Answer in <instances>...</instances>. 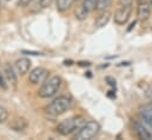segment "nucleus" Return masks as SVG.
<instances>
[{
	"label": "nucleus",
	"mask_w": 152,
	"mask_h": 140,
	"mask_svg": "<svg viewBox=\"0 0 152 140\" xmlns=\"http://www.w3.org/2000/svg\"><path fill=\"white\" fill-rule=\"evenodd\" d=\"M131 12H132V5L120 6L114 13V23L118 25H125L131 17Z\"/></svg>",
	"instance_id": "5"
},
{
	"label": "nucleus",
	"mask_w": 152,
	"mask_h": 140,
	"mask_svg": "<svg viewBox=\"0 0 152 140\" xmlns=\"http://www.w3.org/2000/svg\"><path fill=\"white\" fill-rule=\"evenodd\" d=\"M112 0H98L97 2V9L98 11H105L110 5H111Z\"/></svg>",
	"instance_id": "17"
},
{
	"label": "nucleus",
	"mask_w": 152,
	"mask_h": 140,
	"mask_svg": "<svg viewBox=\"0 0 152 140\" xmlns=\"http://www.w3.org/2000/svg\"><path fill=\"white\" fill-rule=\"evenodd\" d=\"M7 119H8V112H7V109L0 106V124L1 122H5Z\"/></svg>",
	"instance_id": "18"
},
{
	"label": "nucleus",
	"mask_w": 152,
	"mask_h": 140,
	"mask_svg": "<svg viewBox=\"0 0 152 140\" xmlns=\"http://www.w3.org/2000/svg\"><path fill=\"white\" fill-rule=\"evenodd\" d=\"M75 0H57V9L59 12H65L71 8Z\"/></svg>",
	"instance_id": "14"
},
{
	"label": "nucleus",
	"mask_w": 152,
	"mask_h": 140,
	"mask_svg": "<svg viewBox=\"0 0 152 140\" xmlns=\"http://www.w3.org/2000/svg\"><path fill=\"white\" fill-rule=\"evenodd\" d=\"M48 77V71L44 67H36L30 72V77H28V80L30 82L37 85V84H41L44 82Z\"/></svg>",
	"instance_id": "6"
},
{
	"label": "nucleus",
	"mask_w": 152,
	"mask_h": 140,
	"mask_svg": "<svg viewBox=\"0 0 152 140\" xmlns=\"http://www.w3.org/2000/svg\"><path fill=\"white\" fill-rule=\"evenodd\" d=\"M0 87L6 88V84H5V80H4V78L1 77V74H0Z\"/></svg>",
	"instance_id": "23"
},
{
	"label": "nucleus",
	"mask_w": 152,
	"mask_h": 140,
	"mask_svg": "<svg viewBox=\"0 0 152 140\" xmlns=\"http://www.w3.org/2000/svg\"><path fill=\"white\" fill-rule=\"evenodd\" d=\"M53 0H40V4H41V7L42 8H46V7H48L50 5H51V2H52Z\"/></svg>",
	"instance_id": "20"
},
{
	"label": "nucleus",
	"mask_w": 152,
	"mask_h": 140,
	"mask_svg": "<svg viewBox=\"0 0 152 140\" xmlns=\"http://www.w3.org/2000/svg\"><path fill=\"white\" fill-rule=\"evenodd\" d=\"M150 5H151V7H152V0H150Z\"/></svg>",
	"instance_id": "25"
},
{
	"label": "nucleus",
	"mask_w": 152,
	"mask_h": 140,
	"mask_svg": "<svg viewBox=\"0 0 152 140\" xmlns=\"http://www.w3.org/2000/svg\"><path fill=\"white\" fill-rule=\"evenodd\" d=\"M30 69H31V60L28 58H20L14 63V70L20 75L28 73Z\"/></svg>",
	"instance_id": "8"
},
{
	"label": "nucleus",
	"mask_w": 152,
	"mask_h": 140,
	"mask_svg": "<svg viewBox=\"0 0 152 140\" xmlns=\"http://www.w3.org/2000/svg\"><path fill=\"white\" fill-rule=\"evenodd\" d=\"M119 6H130L132 5V0H118Z\"/></svg>",
	"instance_id": "19"
},
{
	"label": "nucleus",
	"mask_w": 152,
	"mask_h": 140,
	"mask_svg": "<svg viewBox=\"0 0 152 140\" xmlns=\"http://www.w3.org/2000/svg\"><path fill=\"white\" fill-rule=\"evenodd\" d=\"M139 114L144 122H146L150 127H152V105H145L140 107Z\"/></svg>",
	"instance_id": "11"
},
{
	"label": "nucleus",
	"mask_w": 152,
	"mask_h": 140,
	"mask_svg": "<svg viewBox=\"0 0 152 140\" xmlns=\"http://www.w3.org/2000/svg\"><path fill=\"white\" fill-rule=\"evenodd\" d=\"M60 86H61V78L59 75H52L44 81L42 86L39 88L38 96L42 99L52 98L58 93Z\"/></svg>",
	"instance_id": "1"
},
{
	"label": "nucleus",
	"mask_w": 152,
	"mask_h": 140,
	"mask_svg": "<svg viewBox=\"0 0 152 140\" xmlns=\"http://www.w3.org/2000/svg\"><path fill=\"white\" fill-rule=\"evenodd\" d=\"M10 127L15 132H23L28 127V121L24 117H18V118H14L11 121Z\"/></svg>",
	"instance_id": "10"
},
{
	"label": "nucleus",
	"mask_w": 152,
	"mask_h": 140,
	"mask_svg": "<svg viewBox=\"0 0 152 140\" xmlns=\"http://www.w3.org/2000/svg\"><path fill=\"white\" fill-rule=\"evenodd\" d=\"M132 128H133V132L136 133V136L139 139H143V140L152 139V133L149 132V130L143 124H140L138 121H133L132 122Z\"/></svg>",
	"instance_id": "7"
},
{
	"label": "nucleus",
	"mask_w": 152,
	"mask_h": 140,
	"mask_svg": "<svg viewBox=\"0 0 152 140\" xmlns=\"http://www.w3.org/2000/svg\"><path fill=\"white\" fill-rule=\"evenodd\" d=\"M97 2H98V0H83V2H81L80 6H81L86 12L91 13L92 11L97 9Z\"/></svg>",
	"instance_id": "15"
},
{
	"label": "nucleus",
	"mask_w": 152,
	"mask_h": 140,
	"mask_svg": "<svg viewBox=\"0 0 152 140\" xmlns=\"http://www.w3.org/2000/svg\"><path fill=\"white\" fill-rule=\"evenodd\" d=\"M151 5L150 2H140L138 8H137V18L140 21H145L150 18L151 15Z\"/></svg>",
	"instance_id": "9"
},
{
	"label": "nucleus",
	"mask_w": 152,
	"mask_h": 140,
	"mask_svg": "<svg viewBox=\"0 0 152 140\" xmlns=\"http://www.w3.org/2000/svg\"><path fill=\"white\" fill-rule=\"evenodd\" d=\"M31 1H32V0H18V4H19L20 6H23V7H25V6L30 5Z\"/></svg>",
	"instance_id": "21"
},
{
	"label": "nucleus",
	"mask_w": 152,
	"mask_h": 140,
	"mask_svg": "<svg viewBox=\"0 0 152 140\" xmlns=\"http://www.w3.org/2000/svg\"><path fill=\"white\" fill-rule=\"evenodd\" d=\"M106 81H110L109 82V85H111V86H115V80H114L113 78H111V77H106Z\"/></svg>",
	"instance_id": "22"
},
{
	"label": "nucleus",
	"mask_w": 152,
	"mask_h": 140,
	"mask_svg": "<svg viewBox=\"0 0 152 140\" xmlns=\"http://www.w3.org/2000/svg\"><path fill=\"white\" fill-rule=\"evenodd\" d=\"M100 130V125L97 121H86L75 134V139L77 140H90L94 138Z\"/></svg>",
	"instance_id": "4"
},
{
	"label": "nucleus",
	"mask_w": 152,
	"mask_h": 140,
	"mask_svg": "<svg viewBox=\"0 0 152 140\" xmlns=\"http://www.w3.org/2000/svg\"><path fill=\"white\" fill-rule=\"evenodd\" d=\"M79 65H80V66H90L91 64H90V63H79Z\"/></svg>",
	"instance_id": "24"
},
{
	"label": "nucleus",
	"mask_w": 152,
	"mask_h": 140,
	"mask_svg": "<svg viewBox=\"0 0 152 140\" xmlns=\"http://www.w3.org/2000/svg\"><path fill=\"white\" fill-rule=\"evenodd\" d=\"M71 107H72L71 98H69L66 96H61V97L56 98L52 103H50L45 107V111L47 114H50L52 117H58V115L67 112Z\"/></svg>",
	"instance_id": "2"
},
{
	"label": "nucleus",
	"mask_w": 152,
	"mask_h": 140,
	"mask_svg": "<svg viewBox=\"0 0 152 140\" xmlns=\"http://www.w3.org/2000/svg\"><path fill=\"white\" fill-rule=\"evenodd\" d=\"M88 14H90V13L86 12L81 6H79V7L76 9V18L78 19V20H84V19H86Z\"/></svg>",
	"instance_id": "16"
},
{
	"label": "nucleus",
	"mask_w": 152,
	"mask_h": 140,
	"mask_svg": "<svg viewBox=\"0 0 152 140\" xmlns=\"http://www.w3.org/2000/svg\"><path fill=\"white\" fill-rule=\"evenodd\" d=\"M4 73H5V77H6V79H7V81L10 82V84H12L14 87L17 86V75H15V73H14V70L10 66V65H5V67H4Z\"/></svg>",
	"instance_id": "13"
},
{
	"label": "nucleus",
	"mask_w": 152,
	"mask_h": 140,
	"mask_svg": "<svg viewBox=\"0 0 152 140\" xmlns=\"http://www.w3.org/2000/svg\"><path fill=\"white\" fill-rule=\"evenodd\" d=\"M86 122L84 117H72V118H67L63 121H60L57 126V132L61 136H69L71 133H73L75 131H78L84 124Z\"/></svg>",
	"instance_id": "3"
},
{
	"label": "nucleus",
	"mask_w": 152,
	"mask_h": 140,
	"mask_svg": "<svg viewBox=\"0 0 152 140\" xmlns=\"http://www.w3.org/2000/svg\"><path fill=\"white\" fill-rule=\"evenodd\" d=\"M110 19H111V12L110 11H106V9L103 11L99 14V17L97 18V20H96V27L97 28H102V27L106 26L109 24Z\"/></svg>",
	"instance_id": "12"
}]
</instances>
